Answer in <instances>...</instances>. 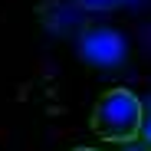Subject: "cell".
<instances>
[{
    "label": "cell",
    "instance_id": "5b68a950",
    "mask_svg": "<svg viewBox=\"0 0 151 151\" xmlns=\"http://www.w3.org/2000/svg\"><path fill=\"white\" fill-rule=\"evenodd\" d=\"M125 151H151V148H148V145H141V141H138V145H135V141H128V145H125Z\"/></svg>",
    "mask_w": 151,
    "mask_h": 151
},
{
    "label": "cell",
    "instance_id": "7a4b0ae2",
    "mask_svg": "<svg viewBox=\"0 0 151 151\" xmlns=\"http://www.w3.org/2000/svg\"><path fill=\"white\" fill-rule=\"evenodd\" d=\"M128 46H125L122 33L112 27H86L79 36V59L95 66V69H115L125 63Z\"/></svg>",
    "mask_w": 151,
    "mask_h": 151
},
{
    "label": "cell",
    "instance_id": "3957f363",
    "mask_svg": "<svg viewBox=\"0 0 151 151\" xmlns=\"http://www.w3.org/2000/svg\"><path fill=\"white\" fill-rule=\"evenodd\" d=\"M138 141L151 148V99L141 102V128H138Z\"/></svg>",
    "mask_w": 151,
    "mask_h": 151
},
{
    "label": "cell",
    "instance_id": "277c9868",
    "mask_svg": "<svg viewBox=\"0 0 151 151\" xmlns=\"http://www.w3.org/2000/svg\"><path fill=\"white\" fill-rule=\"evenodd\" d=\"M122 0H76V7L82 10H115Z\"/></svg>",
    "mask_w": 151,
    "mask_h": 151
},
{
    "label": "cell",
    "instance_id": "6da1fadb",
    "mask_svg": "<svg viewBox=\"0 0 151 151\" xmlns=\"http://www.w3.org/2000/svg\"><path fill=\"white\" fill-rule=\"evenodd\" d=\"M92 132L112 141V145H128L138 141V128H141V99L132 89H105L95 99L92 115H89Z\"/></svg>",
    "mask_w": 151,
    "mask_h": 151
},
{
    "label": "cell",
    "instance_id": "8992f818",
    "mask_svg": "<svg viewBox=\"0 0 151 151\" xmlns=\"http://www.w3.org/2000/svg\"><path fill=\"white\" fill-rule=\"evenodd\" d=\"M72 151H102V148H92V145H79V148H72Z\"/></svg>",
    "mask_w": 151,
    "mask_h": 151
}]
</instances>
